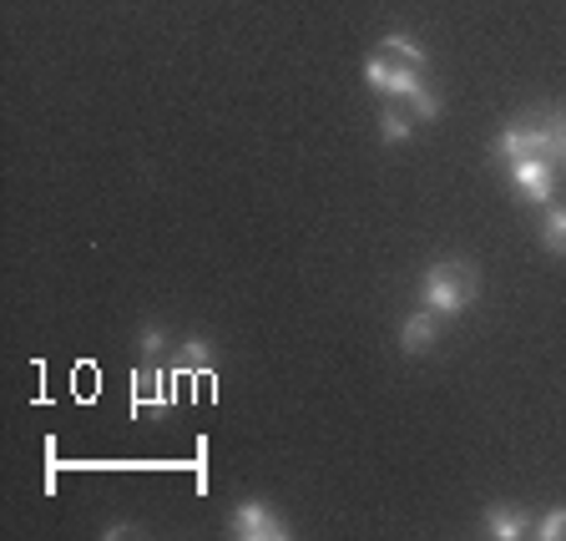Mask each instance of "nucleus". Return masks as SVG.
Masks as SVG:
<instances>
[{
	"label": "nucleus",
	"instance_id": "obj_1",
	"mask_svg": "<svg viewBox=\"0 0 566 541\" xmlns=\"http://www.w3.org/2000/svg\"><path fill=\"white\" fill-rule=\"evenodd\" d=\"M516 157H536V163L566 173V106H536L501 127V137L491 142V163L506 167Z\"/></svg>",
	"mask_w": 566,
	"mask_h": 541
},
{
	"label": "nucleus",
	"instance_id": "obj_2",
	"mask_svg": "<svg viewBox=\"0 0 566 541\" xmlns=\"http://www.w3.org/2000/svg\"><path fill=\"white\" fill-rule=\"evenodd\" d=\"M481 299V269L471 259H436L420 273V304L440 319H460Z\"/></svg>",
	"mask_w": 566,
	"mask_h": 541
},
{
	"label": "nucleus",
	"instance_id": "obj_3",
	"mask_svg": "<svg viewBox=\"0 0 566 541\" xmlns=\"http://www.w3.org/2000/svg\"><path fill=\"white\" fill-rule=\"evenodd\" d=\"M365 82H369V92L389 96V102H410V96L424 86V71H415V66H405V61L375 51V56L365 61Z\"/></svg>",
	"mask_w": 566,
	"mask_h": 541
},
{
	"label": "nucleus",
	"instance_id": "obj_4",
	"mask_svg": "<svg viewBox=\"0 0 566 541\" xmlns=\"http://www.w3.org/2000/svg\"><path fill=\"white\" fill-rule=\"evenodd\" d=\"M228 537H238V541H289L294 527H289L269 501H238L233 517H228Z\"/></svg>",
	"mask_w": 566,
	"mask_h": 541
},
{
	"label": "nucleus",
	"instance_id": "obj_5",
	"mask_svg": "<svg viewBox=\"0 0 566 541\" xmlns=\"http://www.w3.org/2000/svg\"><path fill=\"white\" fill-rule=\"evenodd\" d=\"M506 177H511V188H516L531 208H546L552 193H556V167L536 163V157H516V163H506Z\"/></svg>",
	"mask_w": 566,
	"mask_h": 541
},
{
	"label": "nucleus",
	"instance_id": "obj_6",
	"mask_svg": "<svg viewBox=\"0 0 566 541\" xmlns=\"http://www.w3.org/2000/svg\"><path fill=\"white\" fill-rule=\"evenodd\" d=\"M440 344V314H430V309H415V314L400 319V350L405 354H430Z\"/></svg>",
	"mask_w": 566,
	"mask_h": 541
},
{
	"label": "nucleus",
	"instance_id": "obj_7",
	"mask_svg": "<svg viewBox=\"0 0 566 541\" xmlns=\"http://www.w3.org/2000/svg\"><path fill=\"white\" fill-rule=\"evenodd\" d=\"M536 531V521H531V511L521 507H506V501H495V507H485V537L495 541H521Z\"/></svg>",
	"mask_w": 566,
	"mask_h": 541
},
{
	"label": "nucleus",
	"instance_id": "obj_8",
	"mask_svg": "<svg viewBox=\"0 0 566 541\" xmlns=\"http://www.w3.org/2000/svg\"><path fill=\"white\" fill-rule=\"evenodd\" d=\"M379 51H385V56H395V61H405V66H415V71L430 66L424 46L415 41V35H405V31H385V35H379Z\"/></svg>",
	"mask_w": 566,
	"mask_h": 541
},
{
	"label": "nucleus",
	"instance_id": "obj_9",
	"mask_svg": "<svg viewBox=\"0 0 566 541\" xmlns=\"http://www.w3.org/2000/svg\"><path fill=\"white\" fill-rule=\"evenodd\" d=\"M542 248L552 259H566V202H546L542 208Z\"/></svg>",
	"mask_w": 566,
	"mask_h": 541
},
{
	"label": "nucleus",
	"instance_id": "obj_10",
	"mask_svg": "<svg viewBox=\"0 0 566 541\" xmlns=\"http://www.w3.org/2000/svg\"><path fill=\"white\" fill-rule=\"evenodd\" d=\"M379 137H385V147H400V142L415 137V112H405L400 102H389L385 112H379Z\"/></svg>",
	"mask_w": 566,
	"mask_h": 541
},
{
	"label": "nucleus",
	"instance_id": "obj_11",
	"mask_svg": "<svg viewBox=\"0 0 566 541\" xmlns=\"http://www.w3.org/2000/svg\"><path fill=\"white\" fill-rule=\"evenodd\" d=\"M212 365V344L208 340H182V350L172 354V370L177 375H198V370Z\"/></svg>",
	"mask_w": 566,
	"mask_h": 541
},
{
	"label": "nucleus",
	"instance_id": "obj_12",
	"mask_svg": "<svg viewBox=\"0 0 566 541\" xmlns=\"http://www.w3.org/2000/svg\"><path fill=\"white\" fill-rule=\"evenodd\" d=\"M405 106H410V112H415V122H436V117H440V92H436V86H430V82H424L420 92H415Z\"/></svg>",
	"mask_w": 566,
	"mask_h": 541
},
{
	"label": "nucleus",
	"instance_id": "obj_13",
	"mask_svg": "<svg viewBox=\"0 0 566 541\" xmlns=\"http://www.w3.org/2000/svg\"><path fill=\"white\" fill-rule=\"evenodd\" d=\"M531 537H542V541H566V507H552L542 521H536V531Z\"/></svg>",
	"mask_w": 566,
	"mask_h": 541
},
{
	"label": "nucleus",
	"instance_id": "obj_14",
	"mask_svg": "<svg viewBox=\"0 0 566 541\" xmlns=\"http://www.w3.org/2000/svg\"><path fill=\"white\" fill-rule=\"evenodd\" d=\"M163 350H167L163 324H142V360H157Z\"/></svg>",
	"mask_w": 566,
	"mask_h": 541
}]
</instances>
